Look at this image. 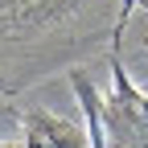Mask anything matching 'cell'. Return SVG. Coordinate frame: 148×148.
Returning <instances> with one entry per match:
<instances>
[{
    "label": "cell",
    "mask_w": 148,
    "mask_h": 148,
    "mask_svg": "<svg viewBox=\"0 0 148 148\" xmlns=\"http://www.w3.org/2000/svg\"><path fill=\"white\" fill-rule=\"evenodd\" d=\"M70 78H74V86H78V99H82L86 119H90V144H95V148H107V132H103V119H99V107H95V86H90L78 70H74Z\"/></svg>",
    "instance_id": "1"
},
{
    "label": "cell",
    "mask_w": 148,
    "mask_h": 148,
    "mask_svg": "<svg viewBox=\"0 0 148 148\" xmlns=\"http://www.w3.org/2000/svg\"><path fill=\"white\" fill-rule=\"evenodd\" d=\"M115 103H119V107H127L136 119H144V123H148V95H140V90L127 82V74L119 70V62H115Z\"/></svg>",
    "instance_id": "2"
}]
</instances>
